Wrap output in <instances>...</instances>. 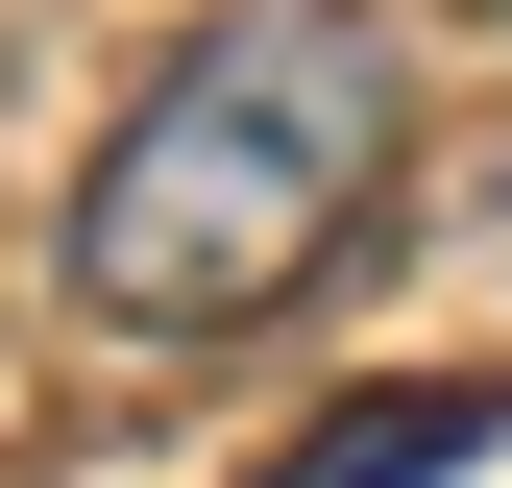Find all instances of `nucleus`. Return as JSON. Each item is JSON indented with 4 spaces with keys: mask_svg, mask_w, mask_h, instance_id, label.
I'll return each instance as SVG.
<instances>
[{
    "mask_svg": "<svg viewBox=\"0 0 512 488\" xmlns=\"http://www.w3.org/2000/svg\"><path fill=\"white\" fill-rule=\"evenodd\" d=\"M512 440V366H439V391H342L269 488H439V464H488Z\"/></svg>",
    "mask_w": 512,
    "mask_h": 488,
    "instance_id": "nucleus-2",
    "label": "nucleus"
},
{
    "mask_svg": "<svg viewBox=\"0 0 512 488\" xmlns=\"http://www.w3.org/2000/svg\"><path fill=\"white\" fill-rule=\"evenodd\" d=\"M391 147H415V49L366 25V0H220L196 49L122 74L49 269H74V318H122V342H244V318H293V293L342 269V220L391 196Z\"/></svg>",
    "mask_w": 512,
    "mask_h": 488,
    "instance_id": "nucleus-1",
    "label": "nucleus"
}]
</instances>
